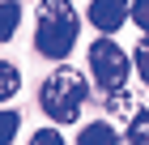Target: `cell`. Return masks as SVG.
<instances>
[{
	"instance_id": "obj_10",
	"label": "cell",
	"mask_w": 149,
	"mask_h": 145,
	"mask_svg": "<svg viewBox=\"0 0 149 145\" xmlns=\"http://www.w3.org/2000/svg\"><path fill=\"white\" fill-rule=\"evenodd\" d=\"M132 64H136V73H141V81L149 85V34L136 43V51H132Z\"/></svg>"
},
{
	"instance_id": "obj_9",
	"label": "cell",
	"mask_w": 149,
	"mask_h": 145,
	"mask_svg": "<svg viewBox=\"0 0 149 145\" xmlns=\"http://www.w3.org/2000/svg\"><path fill=\"white\" fill-rule=\"evenodd\" d=\"M17 128H22V115L17 111H0V145H13Z\"/></svg>"
},
{
	"instance_id": "obj_5",
	"label": "cell",
	"mask_w": 149,
	"mask_h": 145,
	"mask_svg": "<svg viewBox=\"0 0 149 145\" xmlns=\"http://www.w3.org/2000/svg\"><path fill=\"white\" fill-rule=\"evenodd\" d=\"M77 145H119V132L107 120H98V124H85L77 132Z\"/></svg>"
},
{
	"instance_id": "obj_6",
	"label": "cell",
	"mask_w": 149,
	"mask_h": 145,
	"mask_svg": "<svg viewBox=\"0 0 149 145\" xmlns=\"http://www.w3.org/2000/svg\"><path fill=\"white\" fill-rule=\"evenodd\" d=\"M22 26V4L17 0H0V43H9Z\"/></svg>"
},
{
	"instance_id": "obj_3",
	"label": "cell",
	"mask_w": 149,
	"mask_h": 145,
	"mask_svg": "<svg viewBox=\"0 0 149 145\" xmlns=\"http://www.w3.org/2000/svg\"><path fill=\"white\" fill-rule=\"evenodd\" d=\"M128 68H132V56H128L119 43H111V34H102V39L90 47V73H94V81H98L107 94H111V90H124Z\"/></svg>"
},
{
	"instance_id": "obj_8",
	"label": "cell",
	"mask_w": 149,
	"mask_h": 145,
	"mask_svg": "<svg viewBox=\"0 0 149 145\" xmlns=\"http://www.w3.org/2000/svg\"><path fill=\"white\" fill-rule=\"evenodd\" d=\"M128 145H149V111H136L128 124Z\"/></svg>"
},
{
	"instance_id": "obj_12",
	"label": "cell",
	"mask_w": 149,
	"mask_h": 145,
	"mask_svg": "<svg viewBox=\"0 0 149 145\" xmlns=\"http://www.w3.org/2000/svg\"><path fill=\"white\" fill-rule=\"evenodd\" d=\"M30 145H64V137H60L56 128H38V132L30 137Z\"/></svg>"
},
{
	"instance_id": "obj_1",
	"label": "cell",
	"mask_w": 149,
	"mask_h": 145,
	"mask_svg": "<svg viewBox=\"0 0 149 145\" xmlns=\"http://www.w3.org/2000/svg\"><path fill=\"white\" fill-rule=\"evenodd\" d=\"M81 17L72 0H38V22H34V47L47 60H64L77 47Z\"/></svg>"
},
{
	"instance_id": "obj_7",
	"label": "cell",
	"mask_w": 149,
	"mask_h": 145,
	"mask_svg": "<svg viewBox=\"0 0 149 145\" xmlns=\"http://www.w3.org/2000/svg\"><path fill=\"white\" fill-rule=\"evenodd\" d=\"M17 90H22V73H17L9 60H0V102H9Z\"/></svg>"
},
{
	"instance_id": "obj_4",
	"label": "cell",
	"mask_w": 149,
	"mask_h": 145,
	"mask_svg": "<svg viewBox=\"0 0 149 145\" xmlns=\"http://www.w3.org/2000/svg\"><path fill=\"white\" fill-rule=\"evenodd\" d=\"M90 22L98 26L102 34H115L119 26L128 22V0H94L90 4Z\"/></svg>"
},
{
	"instance_id": "obj_2",
	"label": "cell",
	"mask_w": 149,
	"mask_h": 145,
	"mask_svg": "<svg viewBox=\"0 0 149 145\" xmlns=\"http://www.w3.org/2000/svg\"><path fill=\"white\" fill-rule=\"evenodd\" d=\"M85 98H90V85H85V77L77 68H56L38 90V107L56 124H72L81 115V107H85Z\"/></svg>"
},
{
	"instance_id": "obj_11",
	"label": "cell",
	"mask_w": 149,
	"mask_h": 145,
	"mask_svg": "<svg viewBox=\"0 0 149 145\" xmlns=\"http://www.w3.org/2000/svg\"><path fill=\"white\" fill-rule=\"evenodd\" d=\"M128 17L149 34V0H128Z\"/></svg>"
}]
</instances>
